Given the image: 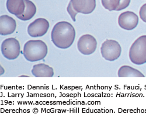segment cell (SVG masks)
Listing matches in <instances>:
<instances>
[{
	"label": "cell",
	"mask_w": 146,
	"mask_h": 114,
	"mask_svg": "<svg viewBox=\"0 0 146 114\" xmlns=\"http://www.w3.org/2000/svg\"><path fill=\"white\" fill-rule=\"evenodd\" d=\"M51 38L53 44L58 48L67 49L75 40V29L68 22H59L54 25L52 31Z\"/></svg>",
	"instance_id": "6da1fadb"
},
{
	"label": "cell",
	"mask_w": 146,
	"mask_h": 114,
	"mask_svg": "<svg viewBox=\"0 0 146 114\" xmlns=\"http://www.w3.org/2000/svg\"><path fill=\"white\" fill-rule=\"evenodd\" d=\"M48 48L46 44L41 40H31L23 47V55L27 61L31 62L43 60L47 56Z\"/></svg>",
	"instance_id": "7a4b0ae2"
},
{
	"label": "cell",
	"mask_w": 146,
	"mask_h": 114,
	"mask_svg": "<svg viewBox=\"0 0 146 114\" xmlns=\"http://www.w3.org/2000/svg\"><path fill=\"white\" fill-rule=\"evenodd\" d=\"M129 56L130 61L136 65L146 63V35H143L133 42L131 46Z\"/></svg>",
	"instance_id": "3957f363"
},
{
	"label": "cell",
	"mask_w": 146,
	"mask_h": 114,
	"mask_svg": "<svg viewBox=\"0 0 146 114\" xmlns=\"http://www.w3.org/2000/svg\"><path fill=\"white\" fill-rule=\"evenodd\" d=\"M102 56L107 61H113L121 55V47L120 44L114 40H106L101 47Z\"/></svg>",
	"instance_id": "277c9868"
},
{
	"label": "cell",
	"mask_w": 146,
	"mask_h": 114,
	"mask_svg": "<svg viewBox=\"0 0 146 114\" xmlns=\"http://www.w3.org/2000/svg\"><path fill=\"white\" fill-rule=\"evenodd\" d=\"M1 50L4 57L10 60H15L20 55L21 47L19 42L15 38H8L3 42Z\"/></svg>",
	"instance_id": "5b68a950"
},
{
	"label": "cell",
	"mask_w": 146,
	"mask_h": 114,
	"mask_svg": "<svg viewBox=\"0 0 146 114\" xmlns=\"http://www.w3.org/2000/svg\"><path fill=\"white\" fill-rule=\"evenodd\" d=\"M97 47V41L95 38L89 34L82 35L77 42L79 52L84 55H90L95 52Z\"/></svg>",
	"instance_id": "8992f818"
},
{
	"label": "cell",
	"mask_w": 146,
	"mask_h": 114,
	"mask_svg": "<svg viewBox=\"0 0 146 114\" xmlns=\"http://www.w3.org/2000/svg\"><path fill=\"white\" fill-rule=\"evenodd\" d=\"M49 28V23L44 18H38L31 22L28 27V33L32 37L44 36Z\"/></svg>",
	"instance_id": "52a82bcc"
},
{
	"label": "cell",
	"mask_w": 146,
	"mask_h": 114,
	"mask_svg": "<svg viewBox=\"0 0 146 114\" xmlns=\"http://www.w3.org/2000/svg\"><path fill=\"white\" fill-rule=\"evenodd\" d=\"M138 23V16L131 11L123 12L118 18V24L119 27L127 31H131L135 29Z\"/></svg>",
	"instance_id": "ba28073f"
},
{
	"label": "cell",
	"mask_w": 146,
	"mask_h": 114,
	"mask_svg": "<svg viewBox=\"0 0 146 114\" xmlns=\"http://www.w3.org/2000/svg\"><path fill=\"white\" fill-rule=\"evenodd\" d=\"M70 2L77 13L90 14L96 7V0H71Z\"/></svg>",
	"instance_id": "9c48e42d"
},
{
	"label": "cell",
	"mask_w": 146,
	"mask_h": 114,
	"mask_svg": "<svg viewBox=\"0 0 146 114\" xmlns=\"http://www.w3.org/2000/svg\"><path fill=\"white\" fill-rule=\"evenodd\" d=\"M17 28L15 20L7 15L0 17V34L3 36L13 33Z\"/></svg>",
	"instance_id": "30bf717a"
},
{
	"label": "cell",
	"mask_w": 146,
	"mask_h": 114,
	"mask_svg": "<svg viewBox=\"0 0 146 114\" xmlns=\"http://www.w3.org/2000/svg\"><path fill=\"white\" fill-rule=\"evenodd\" d=\"M6 6L9 13L16 17L23 14L25 9L24 0H7Z\"/></svg>",
	"instance_id": "8fae6325"
},
{
	"label": "cell",
	"mask_w": 146,
	"mask_h": 114,
	"mask_svg": "<svg viewBox=\"0 0 146 114\" xmlns=\"http://www.w3.org/2000/svg\"><path fill=\"white\" fill-rule=\"evenodd\" d=\"M32 73L36 77H52L54 75L53 68L44 63L34 65Z\"/></svg>",
	"instance_id": "7c38bea8"
},
{
	"label": "cell",
	"mask_w": 146,
	"mask_h": 114,
	"mask_svg": "<svg viewBox=\"0 0 146 114\" xmlns=\"http://www.w3.org/2000/svg\"><path fill=\"white\" fill-rule=\"evenodd\" d=\"M119 77H144V75L139 70L129 66H123L118 70Z\"/></svg>",
	"instance_id": "4fadbf2b"
},
{
	"label": "cell",
	"mask_w": 146,
	"mask_h": 114,
	"mask_svg": "<svg viewBox=\"0 0 146 114\" xmlns=\"http://www.w3.org/2000/svg\"><path fill=\"white\" fill-rule=\"evenodd\" d=\"M25 4V9L23 14L17 17L22 21H28L32 19L36 12V7L34 3L30 0H24Z\"/></svg>",
	"instance_id": "5bb4252c"
},
{
	"label": "cell",
	"mask_w": 146,
	"mask_h": 114,
	"mask_svg": "<svg viewBox=\"0 0 146 114\" xmlns=\"http://www.w3.org/2000/svg\"><path fill=\"white\" fill-rule=\"evenodd\" d=\"M103 7L109 11H116L119 7L120 0H101Z\"/></svg>",
	"instance_id": "9a60e30c"
},
{
	"label": "cell",
	"mask_w": 146,
	"mask_h": 114,
	"mask_svg": "<svg viewBox=\"0 0 146 114\" xmlns=\"http://www.w3.org/2000/svg\"><path fill=\"white\" fill-rule=\"evenodd\" d=\"M67 11L68 12V14L70 15V17L71 18L72 20L74 21V22H76V15H77V14L78 13L74 10V9L73 8L71 2H70L68 5V7L67 8Z\"/></svg>",
	"instance_id": "2e32d148"
},
{
	"label": "cell",
	"mask_w": 146,
	"mask_h": 114,
	"mask_svg": "<svg viewBox=\"0 0 146 114\" xmlns=\"http://www.w3.org/2000/svg\"><path fill=\"white\" fill-rule=\"evenodd\" d=\"M131 0H120L119 7L117 8L116 11H121L126 8L130 4Z\"/></svg>",
	"instance_id": "e0dca14e"
},
{
	"label": "cell",
	"mask_w": 146,
	"mask_h": 114,
	"mask_svg": "<svg viewBox=\"0 0 146 114\" xmlns=\"http://www.w3.org/2000/svg\"><path fill=\"white\" fill-rule=\"evenodd\" d=\"M140 17L141 19V20L146 23V4H144L140 9L139 11Z\"/></svg>",
	"instance_id": "ac0fdd59"
}]
</instances>
